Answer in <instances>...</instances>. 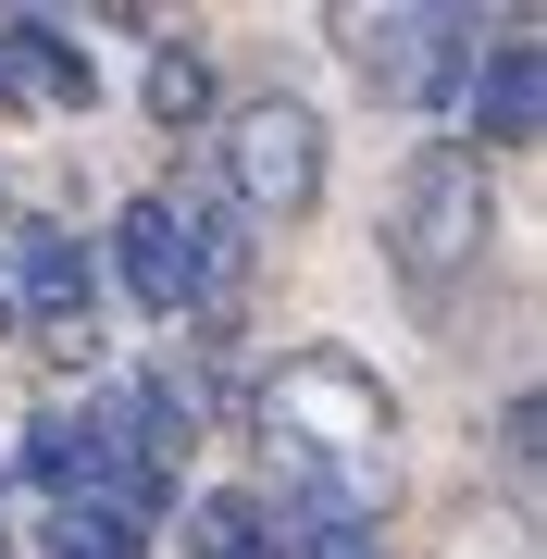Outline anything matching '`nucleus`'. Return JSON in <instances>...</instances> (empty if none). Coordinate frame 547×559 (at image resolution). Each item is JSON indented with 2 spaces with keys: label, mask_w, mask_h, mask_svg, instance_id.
<instances>
[{
  "label": "nucleus",
  "mask_w": 547,
  "mask_h": 559,
  "mask_svg": "<svg viewBox=\"0 0 547 559\" xmlns=\"http://www.w3.org/2000/svg\"><path fill=\"white\" fill-rule=\"evenodd\" d=\"M373 237H385V274H399L411 299L473 286L486 249H498V162H473L461 138H411V162L385 175Z\"/></svg>",
  "instance_id": "obj_1"
},
{
  "label": "nucleus",
  "mask_w": 547,
  "mask_h": 559,
  "mask_svg": "<svg viewBox=\"0 0 547 559\" xmlns=\"http://www.w3.org/2000/svg\"><path fill=\"white\" fill-rule=\"evenodd\" d=\"M324 175H336V124H324L311 87H249V100H224L212 187H224V212H237L249 237L311 224V212H324Z\"/></svg>",
  "instance_id": "obj_2"
},
{
  "label": "nucleus",
  "mask_w": 547,
  "mask_h": 559,
  "mask_svg": "<svg viewBox=\"0 0 547 559\" xmlns=\"http://www.w3.org/2000/svg\"><path fill=\"white\" fill-rule=\"evenodd\" d=\"M535 124H547V50H535V25H498L486 50H473V87H461V138L473 162H498V150H535Z\"/></svg>",
  "instance_id": "obj_3"
},
{
  "label": "nucleus",
  "mask_w": 547,
  "mask_h": 559,
  "mask_svg": "<svg viewBox=\"0 0 547 559\" xmlns=\"http://www.w3.org/2000/svg\"><path fill=\"white\" fill-rule=\"evenodd\" d=\"M0 311H13V336H38V323H100V249L75 237V224H13V261H0Z\"/></svg>",
  "instance_id": "obj_4"
},
{
  "label": "nucleus",
  "mask_w": 547,
  "mask_h": 559,
  "mask_svg": "<svg viewBox=\"0 0 547 559\" xmlns=\"http://www.w3.org/2000/svg\"><path fill=\"white\" fill-rule=\"evenodd\" d=\"M100 286H124V311H150V323H187V249H175V200H163V187L112 212Z\"/></svg>",
  "instance_id": "obj_5"
},
{
  "label": "nucleus",
  "mask_w": 547,
  "mask_h": 559,
  "mask_svg": "<svg viewBox=\"0 0 547 559\" xmlns=\"http://www.w3.org/2000/svg\"><path fill=\"white\" fill-rule=\"evenodd\" d=\"M0 62L25 75V100H62V112H100V62L87 38H62L50 13H0Z\"/></svg>",
  "instance_id": "obj_6"
},
{
  "label": "nucleus",
  "mask_w": 547,
  "mask_h": 559,
  "mask_svg": "<svg viewBox=\"0 0 547 559\" xmlns=\"http://www.w3.org/2000/svg\"><path fill=\"white\" fill-rule=\"evenodd\" d=\"M163 535H175L187 559H286V547H274V498H262V485H212V498H187Z\"/></svg>",
  "instance_id": "obj_7"
},
{
  "label": "nucleus",
  "mask_w": 547,
  "mask_h": 559,
  "mask_svg": "<svg viewBox=\"0 0 547 559\" xmlns=\"http://www.w3.org/2000/svg\"><path fill=\"white\" fill-rule=\"evenodd\" d=\"M150 124L163 138H200V124H224V75L200 38H150Z\"/></svg>",
  "instance_id": "obj_8"
},
{
  "label": "nucleus",
  "mask_w": 547,
  "mask_h": 559,
  "mask_svg": "<svg viewBox=\"0 0 547 559\" xmlns=\"http://www.w3.org/2000/svg\"><path fill=\"white\" fill-rule=\"evenodd\" d=\"M473 50H486V25H473V13H424V38H411V100L436 112V138H448V124H461Z\"/></svg>",
  "instance_id": "obj_9"
},
{
  "label": "nucleus",
  "mask_w": 547,
  "mask_h": 559,
  "mask_svg": "<svg viewBox=\"0 0 547 559\" xmlns=\"http://www.w3.org/2000/svg\"><path fill=\"white\" fill-rule=\"evenodd\" d=\"M38 559H138L112 510H38Z\"/></svg>",
  "instance_id": "obj_10"
},
{
  "label": "nucleus",
  "mask_w": 547,
  "mask_h": 559,
  "mask_svg": "<svg viewBox=\"0 0 547 559\" xmlns=\"http://www.w3.org/2000/svg\"><path fill=\"white\" fill-rule=\"evenodd\" d=\"M38 360H50V373H87V385H100L112 336H100V323H38Z\"/></svg>",
  "instance_id": "obj_11"
},
{
  "label": "nucleus",
  "mask_w": 547,
  "mask_h": 559,
  "mask_svg": "<svg viewBox=\"0 0 547 559\" xmlns=\"http://www.w3.org/2000/svg\"><path fill=\"white\" fill-rule=\"evenodd\" d=\"M535 448H547V423H535V399H510V411H498V460H510V473H523V485H535Z\"/></svg>",
  "instance_id": "obj_12"
},
{
  "label": "nucleus",
  "mask_w": 547,
  "mask_h": 559,
  "mask_svg": "<svg viewBox=\"0 0 547 559\" xmlns=\"http://www.w3.org/2000/svg\"><path fill=\"white\" fill-rule=\"evenodd\" d=\"M0 112H25V75H13V62H0Z\"/></svg>",
  "instance_id": "obj_13"
},
{
  "label": "nucleus",
  "mask_w": 547,
  "mask_h": 559,
  "mask_svg": "<svg viewBox=\"0 0 547 559\" xmlns=\"http://www.w3.org/2000/svg\"><path fill=\"white\" fill-rule=\"evenodd\" d=\"M0 510H13V498H0ZM0 559H13V522H0Z\"/></svg>",
  "instance_id": "obj_14"
},
{
  "label": "nucleus",
  "mask_w": 547,
  "mask_h": 559,
  "mask_svg": "<svg viewBox=\"0 0 547 559\" xmlns=\"http://www.w3.org/2000/svg\"><path fill=\"white\" fill-rule=\"evenodd\" d=\"M0 336H13V311H0Z\"/></svg>",
  "instance_id": "obj_15"
}]
</instances>
